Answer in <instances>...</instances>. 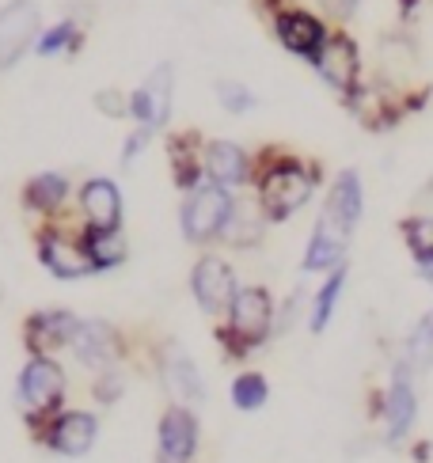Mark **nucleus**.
Here are the masks:
<instances>
[{
    "label": "nucleus",
    "mask_w": 433,
    "mask_h": 463,
    "mask_svg": "<svg viewBox=\"0 0 433 463\" xmlns=\"http://www.w3.org/2000/svg\"><path fill=\"white\" fill-rule=\"evenodd\" d=\"M270 24H274V34H278V43H282L289 53H297V57H304V61H312V65H316V57L323 53L327 38H331V31H327L323 19L312 15V12H304V8H274Z\"/></svg>",
    "instance_id": "obj_15"
},
{
    "label": "nucleus",
    "mask_w": 433,
    "mask_h": 463,
    "mask_svg": "<svg viewBox=\"0 0 433 463\" xmlns=\"http://www.w3.org/2000/svg\"><path fill=\"white\" fill-rule=\"evenodd\" d=\"M206 175H209V183L225 186V190H240L255 179V156H247V148L236 141H209L206 145Z\"/></svg>",
    "instance_id": "obj_20"
},
{
    "label": "nucleus",
    "mask_w": 433,
    "mask_h": 463,
    "mask_svg": "<svg viewBox=\"0 0 433 463\" xmlns=\"http://www.w3.org/2000/svg\"><path fill=\"white\" fill-rule=\"evenodd\" d=\"M419 373L410 369L403 357L391 361V373H388V383L377 399V418H380V430H384V445L399 449L410 440L419 426Z\"/></svg>",
    "instance_id": "obj_5"
},
{
    "label": "nucleus",
    "mask_w": 433,
    "mask_h": 463,
    "mask_svg": "<svg viewBox=\"0 0 433 463\" xmlns=\"http://www.w3.org/2000/svg\"><path fill=\"white\" fill-rule=\"evenodd\" d=\"M228 395H232V407H236V411L255 414L259 407H266V399H270V380H266L263 373H236Z\"/></svg>",
    "instance_id": "obj_26"
},
{
    "label": "nucleus",
    "mask_w": 433,
    "mask_h": 463,
    "mask_svg": "<svg viewBox=\"0 0 433 463\" xmlns=\"http://www.w3.org/2000/svg\"><path fill=\"white\" fill-rule=\"evenodd\" d=\"M95 107H100L107 118H133V95H122L114 88L95 91Z\"/></svg>",
    "instance_id": "obj_31"
},
{
    "label": "nucleus",
    "mask_w": 433,
    "mask_h": 463,
    "mask_svg": "<svg viewBox=\"0 0 433 463\" xmlns=\"http://www.w3.org/2000/svg\"><path fill=\"white\" fill-rule=\"evenodd\" d=\"M316 72L334 95H342V99H350V95L361 88V50L342 27L331 31L323 53L316 57Z\"/></svg>",
    "instance_id": "obj_12"
},
{
    "label": "nucleus",
    "mask_w": 433,
    "mask_h": 463,
    "mask_svg": "<svg viewBox=\"0 0 433 463\" xmlns=\"http://www.w3.org/2000/svg\"><path fill=\"white\" fill-rule=\"evenodd\" d=\"M198 440H202V426L194 407L168 402L160 426H156V463H194L198 459Z\"/></svg>",
    "instance_id": "obj_10"
},
{
    "label": "nucleus",
    "mask_w": 433,
    "mask_h": 463,
    "mask_svg": "<svg viewBox=\"0 0 433 463\" xmlns=\"http://www.w3.org/2000/svg\"><path fill=\"white\" fill-rule=\"evenodd\" d=\"M156 376H160L164 392L171 395V402H179V407H198V402H206V380H202V369L198 361H194L187 354L183 342L175 338H160V345H156Z\"/></svg>",
    "instance_id": "obj_8"
},
{
    "label": "nucleus",
    "mask_w": 433,
    "mask_h": 463,
    "mask_svg": "<svg viewBox=\"0 0 433 463\" xmlns=\"http://www.w3.org/2000/svg\"><path fill=\"white\" fill-rule=\"evenodd\" d=\"M365 209V190H361V175L353 167L339 171V179L331 183L327 202L320 209V221L312 228V240L304 250V274H331L346 262L350 250V236L361 221Z\"/></svg>",
    "instance_id": "obj_2"
},
{
    "label": "nucleus",
    "mask_w": 433,
    "mask_h": 463,
    "mask_svg": "<svg viewBox=\"0 0 433 463\" xmlns=\"http://www.w3.org/2000/svg\"><path fill=\"white\" fill-rule=\"evenodd\" d=\"M69 350L88 373H107V369H118V364L126 361L122 331H118L114 323H107V319H81Z\"/></svg>",
    "instance_id": "obj_11"
},
{
    "label": "nucleus",
    "mask_w": 433,
    "mask_h": 463,
    "mask_svg": "<svg viewBox=\"0 0 433 463\" xmlns=\"http://www.w3.org/2000/svg\"><path fill=\"white\" fill-rule=\"evenodd\" d=\"M216 99H221V107H225L228 114H247V110L255 107L251 88L240 84V80H216Z\"/></svg>",
    "instance_id": "obj_30"
},
{
    "label": "nucleus",
    "mask_w": 433,
    "mask_h": 463,
    "mask_svg": "<svg viewBox=\"0 0 433 463\" xmlns=\"http://www.w3.org/2000/svg\"><path fill=\"white\" fill-rule=\"evenodd\" d=\"M19 198H24V205L31 209L34 217L53 221L57 209H62L65 198H69V179L62 175V171H43V175L27 179V186H24V194Z\"/></svg>",
    "instance_id": "obj_22"
},
{
    "label": "nucleus",
    "mask_w": 433,
    "mask_h": 463,
    "mask_svg": "<svg viewBox=\"0 0 433 463\" xmlns=\"http://www.w3.org/2000/svg\"><path fill=\"white\" fill-rule=\"evenodd\" d=\"M34 243H38V262H43L53 278L76 281V278L95 274L91 255L84 247V232H72L57 221H46L34 228Z\"/></svg>",
    "instance_id": "obj_7"
},
{
    "label": "nucleus",
    "mask_w": 433,
    "mask_h": 463,
    "mask_svg": "<svg viewBox=\"0 0 433 463\" xmlns=\"http://www.w3.org/2000/svg\"><path fill=\"white\" fill-rule=\"evenodd\" d=\"M65 392L69 380L57 357H31L15 376V407L27 421L31 440L43 433L50 421L65 411Z\"/></svg>",
    "instance_id": "obj_4"
},
{
    "label": "nucleus",
    "mask_w": 433,
    "mask_h": 463,
    "mask_svg": "<svg viewBox=\"0 0 433 463\" xmlns=\"http://www.w3.org/2000/svg\"><path fill=\"white\" fill-rule=\"evenodd\" d=\"M316 5L323 8V15L327 19H334V24H346V19L358 12V5L361 0H316Z\"/></svg>",
    "instance_id": "obj_33"
},
{
    "label": "nucleus",
    "mask_w": 433,
    "mask_h": 463,
    "mask_svg": "<svg viewBox=\"0 0 433 463\" xmlns=\"http://www.w3.org/2000/svg\"><path fill=\"white\" fill-rule=\"evenodd\" d=\"M76 205H81V224L84 228H100V232L122 228V190H118V183H111L103 175H95L81 186Z\"/></svg>",
    "instance_id": "obj_19"
},
{
    "label": "nucleus",
    "mask_w": 433,
    "mask_h": 463,
    "mask_svg": "<svg viewBox=\"0 0 433 463\" xmlns=\"http://www.w3.org/2000/svg\"><path fill=\"white\" fill-rule=\"evenodd\" d=\"M410 369H415L419 376L433 369V312H426L415 326H410V335L403 342V354H399Z\"/></svg>",
    "instance_id": "obj_25"
},
{
    "label": "nucleus",
    "mask_w": 433,
    "mask_h": 463,
    "mask_svg": "<svg viewBox=\"0 0 433 463\" xmlns=\"http://www.w3.org/2000/svg\"><path fill=\"white\" fill-rule=\"evenodd\" d=\"M171 103H175V65L160 61L141 80V88L133 91V122L160 133L171 118Z\"/></svg>",
    "instance_id": "obj_17"
},
{
    "label": "nucleus",
    "mask_w": 433,
    "mask_h": 463,
    "mask_svg": "<svg viewBox=\"0 0 433 463\" xmlns=\"http://www.w3.org/2000/svg\"><path fill=\"white\" fill-rule=\"evenodd\" d=\"M320 179H323L320 160H308L301 152H289L282 145H270L255 156V179L251 183H255V198H259L270 224L297 217L312 202V194H316Z\"/></svg>",
    "instance_id": "obj_1"
},
{
    "label": "nucleus",
    "mask_w": 433,
    "mask_h": 463,
    "mask_svg": "<svg viewBox=\"0 0 433 463\" xmlns=\"http://www.w3.org/2000/svg\"><path fill=\"white\" fill-rule=\"evenodd\" d=\"M346 269H350L346 262H342L339 269H331V274H327V281L320 285L316 300H312V316H308V331H312V335H323V331H327V323H331L334 307H339L342 288H346Z\"/></svg>",
    "instance_id": "obj_24"
},
{
    "label": "nucleus",
    "mask_w": 433,
    "mask_h": 463,
    "mask_svg": "<svg viewBox=\"0 0 433 463\" xmlns=\"http://www.w3.org/2000/svg\"><path fill=\"white\" fill-rule=\"evenodd\" d=\"M84 247H88V255H91V266H95V269H114V266H122L126 255H130L122 228H118V232L84 228Z\"/></svg>",
    "instance_id": "obj_23"
},
{
    "label": "nucleus",
    "mask_w": 433,
    "mask_h": 463,
    "mask_svg": "<svg viewBox=\"0 0 433 463\" xmlns=\"http://www.w3.org/2000/svg\"><path fill=\"white\" fill-rule=\"evenodd\" d=\"M100 440V418H95L91 411H62L50 426L34 437V445H43L46 452H57V456H88L91 445Z\"/></svg>",
    "instance_id": "obj_13"
},
{
    "label": "nucleus",
    "mask_w": 433,
    "mask_h": 463,
    "mask_svg": "<svg viewBox=\"0 0 433 463\" xmlns=\"http://www.w3.org/2000/svg\"><path fill=\"white\" fill-rule=\"evenodd\" d=\"M415 266H419V278H422V281L433 288V255H429V259H419Z\"/></svg>",
    "instance_id": "obj_34"
},
{
    "label": "nucleus",
    "mask_w": 433,
    "mask_h": 463,
    "mask_svg": "<svg viewBox=\"0 0 433 463\" xmlns=\"http://www.w3.org/2000/svg\"><path fill=\"white\" fill-rule=\"evenodd\" d=\"M270 5H278V0H270Z\"/></svg>",
    "instance_id": "obj_35"
},
{
    "label": "nucleus",
    "mask_w": 433,
    "mask_h": 463,
    "mask_svg": "<svg viewBox=\"0 0 433 463\" xmlns=\"http://www.w3.org/2000/svg\"><path fill=\"white\" fill-rule=\"evenodd\" d=\"M81 50V27L65 19V24L50 27L43 38H38V53L43 57H62V53H76Z\"/></svg>",
    "instance_id": "obj_28"
},
{
    "label": "nucleus",
    "mask_w": 433,
    "mask_h": 463,
    "mask_svg": "<svg viewBox=\"0 0 433 463\" xmlns=\"http://www.w3.org/2000/svg\"><path fill=\"white\" fill-rule=\"evenodd\" d=\"M274 335V297L266 285H244L240 297L232 300L225 323L216 326V345L228 361L251 357L259 345H266Z\"/></svg>",
    "instance_id": "obj_3"
},
{
    "label": "nucleus",
    "mask_w": 433,
    "mask_h": 463,
    "mask_svg": "<svg viewBox=\"0 0 433 463\" xmlns=\"http://www.w3.org/2000/svg\"><path fill=\"white\" fill-rule=\"evenodd\" d=\"M122 392H126V373H122V364H118V369H107V373H95L91 395H95V402H100V407H111V402H118V399H122Z\"/></svg>",
    "instance_id": "obj_29"
},
{
    "label": "nucleus",
    "mask_w": 433,
    "mask_h": 463,
    "mask_svg": "<svg viewBox=\"0 0 433 463\" xmlns=\"http://www.w3.org/2000/svg\"><path fill=\"white\" fill-rule=\"evenodd\" d=\"M232 205H236L232 190L216 186L209 179L202 186H194L190 194H187V202H183V217H179L187 243L202 247V243H216V240H221V232H225V224L232 217Z\"/></svg>",
    "instance_id": "obj_6"
},
{
    "label": "nucleus",
    "mask_w": 433,
    "mask_h": 463,
    "mask_svg": "<svg viewBox=\"0 0 433 463\" xmlns=\"http://www.w3.org/2000/svg\"><path fill=\"white\" fill-rule=\"evenodd\" d=\"M206 145L198 129H175L168 137V167H171V183L179 190H190L206 183Z\"/></svg>",
    "instance_id": "obj_18"
},
{
    "label": "nucleus",
    "mask_w": 433,
    "mask_h": 463,
    "mask_svg": "<svg viewBox=\"0 0 433 463\" xmlns=\"http://www.w3.org/2000/svg\"><path fill=\"white\" fill-rule=\"evenodd\" d=\"M38 27H43V15L34 0H8L0 8V72L12 69L31 46H38Z\"/></svg>",
    "instance_id": "obj_16"
},
{
    "label": "nucleus",
    "mask_w": 433,
    "mask_h": 463,
    "mask_svg": "<svg viewBox=\"0 0 433 463\" xmlns=\"http://www.w3.org/2000/svg\"><path fill=\"white\" fill-rule=\"evenodd\" d=\"M399 236L410 250V259H429L433 255V213H410L399 224Z\"/></svg>",
    "instance_id": "obj_27"
},
{
    "label": "nucleus",
    "mask_w": 433,
    "mask_h": 463,
    "mask_svg": "<svg viewBox=\"0 0 433 463\" xmlns=\"http://www.w3.org/2000/svg\"><path fill=\"white\" fill-rule=\"evenodd\" d=\"M156 137V133L152 129H145V126H133V133H130V137H126V152H122V164L130 167L137 156H141V152L149 148V141Z\"/></svg>",
    "instance_id": "obj_32"
},
{
    "label": "nucleus",
    "mask_w": 433,
    "mask_h": 463,
    "mask_svg": "<svg viewBox=\"0 0 433 463\" xmlns=\"http://www.w3.org/2000/svg\"><path fill=\"white\" fill-rule=\"evenodd\" d=\"M240 288L244 285L236 281V269L221 255H202L190 269V293L209 319H225Z\"/></svg>",
    "instance_id": "obj_9"
},
{
    "label": "nucleus",
    "mask_w": 433,
    "mask_h": 463,
    "mask_svg": "<svg viewBox=\"0 0 433 463\" xmlns=\"http://www.w3.org/2000/svg\"><path fill=\"white\" fill-rule=\"evenodd\" d=\"M76 326H81V316H72L69 307H43V312H31L24 319L27 354L31 357H57L72 345Z\"/></svg>",
    "instance_id": "obj_14"
},
{
    "label": "nucleus",
    "mask_w": 433,
    "mask_h": 463,
    "mask_svg": "<svg viewBox=\"0 0 433 463\" xmlns=\"http://www.w3.org/2000/svg\"><path fill=\"white\" fill-rule=\"evenodd\" d=\"M266 228H270V217L263 213L259 198H236L232 217H228V224L221 232V243L247 250V247H255V243L266 236Z\"/></svg>",
    "instance_id": "obj_21"
}]
</instances>
